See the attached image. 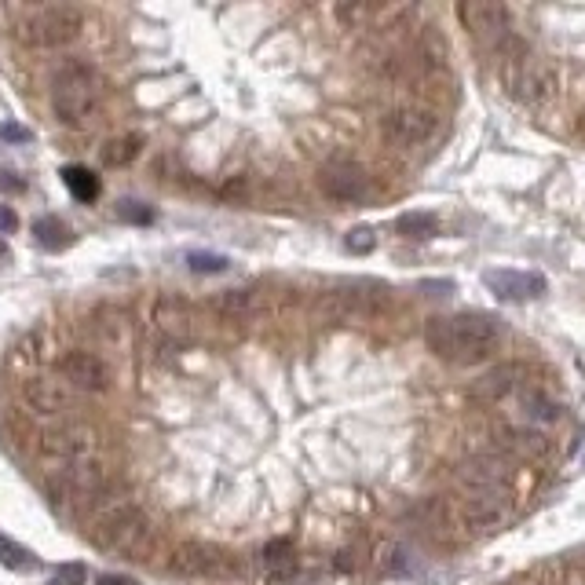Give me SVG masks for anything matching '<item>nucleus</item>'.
I'll use <instances>...</instances> for the list:
<instances>
[{
    "label": "nucleus",
    "instance_id": "f257e3e1",
    "mask_svg": "<svg viewBox=\"0 0 585 585\" xmlns=\"http://www.w3.org/2000/svg\"><path fill=\"white\" fill-rule=\"evenodd\" d=\"M92 520H88V538L103 549L117 556H128V560H147L154 549H158V531L143 509H136L132 501L117 498L110 490L107 498H99L92 505Z\"/></svg>",
    "mask_w": 585,
    "mask_h": 585
},
{
    "label": "nucleus",
    "instance_id": "c85d7f7f",
    "mask_svg": "<svg viewBox=\"0 0 585 585\" xmlns=\"http://www.w3.org/2000/svg\"><path fill=\"white\" fill-rule=\"evenodd\" d=\"M0 139H4V143H30V128L15 125V121H4V125H0Z\"/></svg>",
    "mask_w": 585,
    "mask_h": 585
},
{
    "label": "nucleus",
    "instance_id": "a211bd4d",
    "mask_svg": "<svg viewBox=\"0 0 585 585\" xmlns=\"http://www.w3.org/2000/svg\"><path fill=\"white\" fill-rule=\"evenodd\" d=\"M264 308V293L260 289H227L213 300V311L227 322H245L253 319L256 311Z\"/></svg>",
    "mask_w": 585,
    "mask_h": 585
},
{
    "label": "nucleus",
    "instance_id": "4be33fe9",
    "mask_svg": "<svg viewBox=\"0 0 585 585\" xmlns=\"http://www.w3.org/2000/svg\"><path fill=\"white\" fill-rule=\"evenodd\" d=\"M139 150H143V136H117L103 147V165L121 169V165H128V161L136 158Z\"/></svg>",
    "mask_w": 585,
    "mask_h": 585
},
{
    "label": "nucleus",
    "instance_id": "2eb2a0df",
    "mask_svg": "<svg viewBox=\"0 0 585 585\" xmlns=\"http://www.w3.org/2000/svg\"><path fill=\"white\" fill-rule=\"evenodd\" d=\"M150 322H154V333H158L169 348H183L194 333V315L180 297H161L158 304H154Z\"/></svg>",
    "mask_w": 585,
    "mask_h": 585
},
{
    "label": "nucleus",
    "instance_id": "4468645a",
    "mask_svg": "<svg viewBox=\"0 0 585 585\" xmlns=\"http://www.w3.org/2000/svg\"><path fill=\"white\" fill-rule=\"evenodd\" d=\"M458 520L468 534L501 531L512 520V498H465L458 505Z\"/></svg>",
    "mask_w": 585,
    "mask_h": 585
},
{
    "label": "nucleus",
    "instance_id": "7ed1b4c3",
    "mask_svg": "<svg viewBox=\"0 0 585 585\" xmlns=\"http://www.w3.org/2000/svg\"><path fill=\"white\" fill-rule=\"evenodd\" d=\"M498 77H501V88L509 92V99H516L523 107H542V103H549L556 92L553 66L527 52L520 41H512L509 48H505Z\"/></svg>",
    "mask_w": 585,
    "mask_h": 585
},
{
    "label": "nucleus",
    "instance_id": "c756f323",
    "mask_svg": "<svg viewBox=\"0 0 585 585\" xmlns=\"http://www.w3.org/2000/svg\"><path fill=\"white\" fill-rule=\"evenodd\" d=\"M15 227H19V216H15V209L0 205V234H11Z\"/></svg>",
    "mask_w": 585,
    "mask_h": 585
},
{
    "label": "nucleus",
    "instance_id": "aec40b11",
    "mask_svg": "<svg viewBox=\"0 0 585 585\" xmlns=\"http://www.w3.org/2000/svg\"><path fill=\"white\" fill-rule=\"evenodd\" d=\"M63 183H66V191L74 194L77 202H96L99 191H103V183H99V176L92 169H85V165H66L63 172Z\"/></svg>",
    "mask_w": 585,
    "mask_h": 585
},
{
    "label": "nucleus",
    "instance_id": "cd10ccee",
    "mask_svg": "<svg viewBox=\"0 0 585 585\" xmlns=\"http://www.w3.org/2000/svg\"><path fill=\"white\" fill-rule=\"evenodd\" d=\"M48 585H88V567L85 564H66V567H59Z\"/></svg>",
    "mask_w": 585,
    "mask_h": 585
},
{
    "label": "nucleus",
    "instance_id": "5701e85b",
    "mask_svg": "<svg viewBox=\"0 0 585 585\" xmlns=\"http://www.w3.org/2000/svg\"><path fill=\"white\" fill-rule=\"evenodd\" d=\"M439 227V220L432 213H403L395 220V231L403 238H432Z\"/></svg>",
    "mask_w": 585,
    "mask_h": 585
},
{
    "label": "nucleus",
    "instance_id": "423d86ee",
    "mask_svg": "<svg viewBox=\"0 0 585 585\" xmlns=\"http://www.w3.org/2000/svg\"><path fill=\"white\" fill-rule=\"evenodd\" d=\"M458 487L468 498H512L516 490V465L501 454H476L454 472Z\"/></svg>",
    "mask_w": 585,
    "mask_h": 585
},
{
    "label": "nucleus",
    "instance_id": "412c9836",
    "mask_svg": "<svg viewBox=\"0 0 585 585\" xmlns=\"http://www.w3.org/2000/svg\"><path fill=\"white\" fill-rule=\"evenodd\" d=\"M33 238H37L41 249L59 253V249L70 242V231H66V224L59 220V216H41V220H33Z\"/></svg>",
    "mask_w": 585,
    "mask_h": 585
},
{
    "label": "nucleus",
    "instance_id": "2f4dec72",
    "mask_svg": "<svg viewBox=\"0 0 585 585\" xmlns=\"http://www.w3.org/2000/svg\"><path fill=\"white\" fill-rule=\"evenodd\" d=\"M0 187H4V191H22V187H26V183L22 180H15V172H0Z\"/></svg>",
    "mask_w": 585,
    "mask_h": 585
},
{
    "label": "nucleus",
    "instance_id": "ddd939ff",
    "mask_svg": "<svg viewBox=\"0 0 585 585\" xmlns=\"http://www.w3.org/2000/svg\"><path fill=\"white\" fill-rule=\"evenodd\" d=\"M483 286L501 300V304H527V300L545 297V275L538 271H512V267H494V271H483Z\"/></svg>",
    "mask_w": 585,
    "mask_h": 585
},
{
    "label": "nucleus",
    "instance_id": "0eeeda50",
    "mask_svg": "<svg viewBox=\"0 0 585 585\" xmlns=\"http://www.w3.org/2000/svg\"><path fill=\"white\" fill-rule=\"evenodd\" d=\"M458 19L465 22L468 37L479 44V52H505L512 44L509 11L494 0H468L458 4Z\"/></svg>",
    "mask_w": 585,
    "mask_h": 585
},
{
    "label": "nucleus",
    "instance_id": "f3484780",
    "mask_svg": "<svg viewBox=\"0 0 585 585\" xmlns=\"http://www.w3.org/2000/svg\"><path fill=\"white\" fill-rule=\"evenodd\" d=\"M22 399H26V406H30L33 414H59L66 406V395L59 388V381L41 377V373L22 381Z\"/></svg>",
    "mask_w": 585,
    "mask_h": 585
},
{
    "label": "nucleus",
    "instance_id": "9d476101",
    "mask_svg": "<svg viewBox=\"0 0 585 585\" xmlns=\"http://www.w3.org/2000/svg\"><path fill=\"white\" fill-rule=\"evenodd\" d=\"M509 403H512V428H527V432H542V436L564 417V410H560V403H556L553 395H545L534 384L516 388L509 395Z\"/></svg>",
    "mask_w": 585,
    "mask_h": 585
},
{
    "label": "nucleus",
    "instance_id": "20e7f679",
    "mask_svg": "<svg viewBox=\"0 0 585 585\" xmlns=\"http://www.w3.org/2000/svg\"><path fill=\"white\" fill-rule=\"evenodd\" d=\"M103 88L88 63H66L52 81V110L66 128H85L99 110Z\"/></svg>",
    "mask_w": 585,
    "mask_h": 585
},
{
    "label": "nucleus",
    "instance_id": "6e6552de",
    "mask_svg": "<svg viewBox=\"0 0 585 585\" xmlns=\"http://www.w3.org/2000/svg\"><path fill=\"white\" fill-rule=\"evenodd\" d=\"M110 490H114V483H110L107 465H99L96 458L63 465V472L52 483L55 498H66L70 505H96L99 498H107Z\"/></svg>",
    "mask_w": 585,
    "mask_h": 585
},
{
    "label": "nucleus",
    "instance_id": "9b49d317",
    "mask_svg": "<svg viewBox=\"0 0 585 585\" xmlns=\"http://www.w3.org/2000/svg\"><path fill=\"white\" fill-rule=\"evenodd\" d=\"M319 187L333 202H362L370 194V176H366L359 161L333 158L319 169Z\"/></svg>",
    "mask_w": 585,
    "mask_h": 585
},
{
    "label": "nucleus",
    "instance_id": "b1692460",
    "mask_svg": "<svg viewBox=\"0 0 585 585\" xmlns=\"http://www.w3.org/2000/svg\"><path fill=\"white\" fill-rule=\"evenodd\" d=\"M0 564L11 567V571H33V567H37V556H33L26 545L11 542V538L0 534Z\"/></svg>",
    "mask_w": 585,
    "mask_h": 585
},
{
    "label": "nucleus",
    "instance_id": "a878e982",
    "mask_svg": "<svg viewBox=\"0 0 585 585\" xmlns=\"http://www.w3.org/2000/svg\"><path fill=\"white\" fill-rule=\"evenodd\" d=\"M227 256L220 253H187V267H191L194 275H220V271H227Z\"/></svg>",
    "mask_w": 585,
    "mask_h": 585
},
{
    "label": "nucleus",
    "instance_id": "473e14b6",
    "mask_svg": "<svg viewBox=\"0 0 585 585\" xmlns=\"http://www.w3.org/2000/svg\"><path fill=\"white\" fill-rule=\"evenodd\" d=\"M578 132H582V136H585V114L578 117Z\"/></svg>",
    "mask_w": 585,
    "mask_h": 585
},
{
    "label": "nucleus",
    "instance_id": "7c9ffc66",
    "mask_svg": "<svg viewBox=\"0 0 585 585\" xmlns=\"http://www.w3.org/2000/svg\"><path fill=\"white\" fill-rule=\"evenodd\" d=\"M96 585H139L136 578H128V575H99Z\"/></svg>",
    "mask_w": 585,
    "mask_h": 585
},
{
    "label": "nucleus",
    "instance_id": "bb28decb",
    "mask_svg": "<svg viewBox=\"0 0 585 585\" xmlns=\"http://www.w3.org/2000/svg\"><path fill=\"white\" fill-rule=\"evenodd\" d=\"M117 216H121L125 224H154V209L143 202H121L117 205Z\"/></svg>",
    "mask_w": 585,
    "mask_h": 585
},
{
    "label": "nucleus",
    "instance_id": "6ab92c4d",
    "mask_svg": "<svg viewBox=\"0 0 585 585\" xmlns=\"http://www.w3.org/2000/svg\"><path fill=\"white\" fill-rule=\"evenodd\" d=\"M297 549H293V542H286V538H275V542L264 545V571L271 582H289V578L297 575Z\"/></svg>",
    "mask_w": 585,
    "mask_h": 585
},
{
    "label": "nucleus",
    "instance_id": "393cba45",
    "mask_svg": "<svg viewBox=\"0 0 585 585\" xmlns=\"http://www.w3.org/2000/svg\"><path fill=\"white\" fill-rule=\"evenodd\" d=\"M344 249L355 256H366L377 249V231L373 227H351L348 234H344Z\"/></svg>",
    "mask_w": 585,
    "mask_h": 585
},
{
    "label": "nucleus",
    "instance_id": "39448f33",
    "mask_svg": "<svg viewBox=\"0 0 585 585\" xmlns=\"http://www.w3.org/2000/svg\"><path fill=\"white\" fill-rule=\"evenodd\" d=\"M81 11L74 4H37L26 8L15 22V37L26 48H66L81 37Z\"/></svg>",
    "mask_w": 585,
    "mask_h": 585
},
{
    "label": "nucleus",
    "instance_id": "1a4fd4ad",
    "mask_svg": "<svg viewBox=\"0 0 585 585\" xmlns=\"http://www.w3.org/2000/svg\"><path fill=\"white\" fill-rule=\"evenodd\" d=\"M439 128V117L425 107H395L381 117V136L384 143H392V147H421L428 139L436 136Z\"/></svg>",
    "mask_w": 585,
    "mask_h": 585
},
{
    "label": "nucleus",
    "instance_id": "f8f14e48",
    "mask_svg": "<svg viewBox=\"0 0 585 585\" xmlns=\"http://www.w3.org/2000/svg\"><path fill=\"white\" fill-rule=\"evenodd\" d=\"M172 571H176V575H187V578H231L234 571H238V564H234L231 553L216 549V545L191 542V545H183V549H176Z\"/></svg>",
    "mask_w": 585,
    "mask_h": 585
},
{
    "label": "nucleus",
    "instance_id": "dca6fc26",
    "mask_svg": "<svg viewBox=\"0 0 585 585\" xmlns=\"http://www.w3.org/2000/svg\"><path fill=\"white\" fill-rule=\"evenodd\" d=\"M59 373L66 384H74L81 392H107L110 388V370L107 362L92 355V351H70L59 359Z\"/></svg>",
    "mask_w": 585,
    "mask_h": 585
},
{
    "label": "nucleus",
    "instance_id": "72a5a7b5",
    "mask_svg": "<svg viewBox=\"0 0 585 585\" xmlns=\"http://www.w3.org/2000/svg\"><path fill=\"white\" fill-rule=\"evenodd\" d=\"M0 256H8V245H4V242H0Z\"/></svg>",
    "mask_w": 585,
    "mask_h": 585
},
{
    "label": "nucleus",
    "instance_id": "f03ea898",
    "mask_svg": "<svg viewBox=\"0 0 585 585\" xmlns=\"http://www.w3.org/2000/svg\"><path fill=\"white\" fill-rule=\"evenodd\" d=\"M501 341V319L461 311V315H436L425 322V344L432 355L447 362H479Z\"/></svg>",
    "mask_w": 585,
    "mask_h": 585
}]
</instances>
